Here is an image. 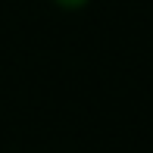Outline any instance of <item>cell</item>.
<instances>
[{"label": "cell", "mask_w": 153, "mask_h": 153, "mask_svg": "<svg viewBox=\"0 0 153 153\" xmlns=\"http://www.w3.org/2000/svg\"><path fill=\"white\" fill-rule=\"evenodd\" d=\"M56 3L62 6V10H78V6H85L88 0H56Z\"/></svg>", "instance_id": "1"}]
</instances>
